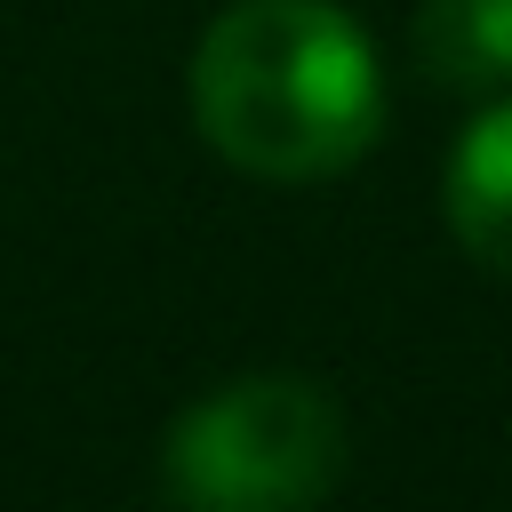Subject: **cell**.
<instances>
[{"mask_svg":"<svg viewBox=\"0 0 512 512\" xmlns=\"http://www.w3.org/2000/svg\"><path fill=\"white\" fill-rule=\"evenodd\" d=\"M344 480V408L312 376H240L168 432L184 512H312Z\"/></svg>","mask_w":512,"mask_h":512,"instance_id":"2","label":"cell"},{"mask_svg":"<svg viewBox=\"0 0 512 512\" xmlns=\"http://www.w3.org/2000/svg\"><path fill=\"white\" fill-rule=\"evenodd\" d=\"M416 56L432 64V80L504 88L512 80V0H424Z\"/></svg>","mask_w":512,"mask_h":512,"instance_id":"4","label":"cell"},{"mask_svg":"<svg viewBox=\"0 0 512 512\" xmlns=\"http://www.w3.org/2000/svg\"><path fill=\"white\" fill-rule=\"evenodd\" d=\"M448 224L480 264L512 272V96L464 128L448 160Z\"/></svg>","mask_w":512,"mask_h":512,"instance_id":"3","label":"cell"},{"mask_svg":"<svg viewBox=\"0 0 512 512\" xmlns=\"http://www.w3.org/2000/svg\"><path fill=\"white\" fill-rule=\"evenodd\" d=\"M200 136L272 184L352 168L384 128V72L336 0H232L192 56Z\"/></svg>","mask_w":512,"mask_h":512,"instance_id":"1","label":"cell"}]
</instances>
